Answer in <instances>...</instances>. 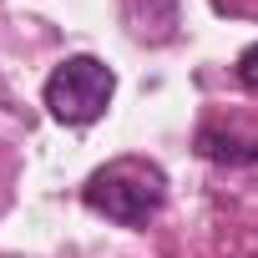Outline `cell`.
<instances>
[{"label":"cell","instance_id":"obj_1","mask_svg":"<svg viewBox=\"0 0 258 258\" xmlns=\"http://www.w3.org/2000/svg\"><path fill=\"white\" fill-rule=\"evenodd\" d=\"M81 203L121 228H147L167 203V172L147 157H111L81 187Z\"/></svg>","mask_w":258,"mask_h":258},{"label":"cell","instance_id":"obj_4","mask_svg":"<svg viewBox=\"0 0 258 258\" xmlns=\"http://www.w3.org/2000/svg\"><path fill=\"white\" fill-rule=\"evenodd\" d=\"M233 76H238V81H243L248 91H258V41H253V46H248V51L238 56V66H233Z\"/></svg>","mask_w":258,"mask_h":258},{"label":"cell","instance_id":"obj_3","mask_svg":"<svg viewBox=\"0 0 258 258\" xmlns=\"http://www.w3.org/2000/svg\"><path fill=\"white\" fill-rule=\"evenodd\" d=\"M198 152L208 162H258V137H238V132H223V126H203L198 132Z\"/></svg>","mask_w":258,"mask_h":258},{"label":"cell","instance_id":"obj_2","mask_svg":"<svg viewBox=\"0 0 258 258\" xmlns=\"http://www.w3.org/2000/svg\"><path fill=\"white\" fill-rule=\"evenodd\" d=\"M46 111L56 116V121H66V126H91L106 106H111V96H116V71L101 61V56H66L51 76H46Z\"/></svg>","mask_w":258,"mask_h":258}]
</instances>
